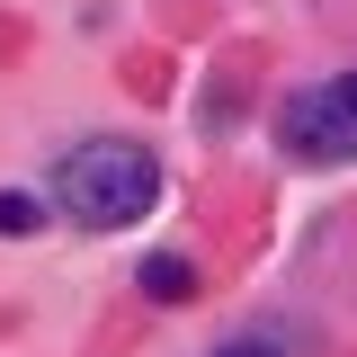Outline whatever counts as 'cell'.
I'll return each mask as SVG.
<instances>
[{"label":"cell","instance_id":"1","mask_svg":"<svg viewBox=\"0 0 357 357\" xmlns=\"http://www.w3.org/2000/svg\"><path fill=\"white\" fill-rule=\"evenodd\" d=\"M54 197L89 232H126V223H143L161 206V161L143 143H72L63 170H54Z\"/></svg>","mask_w":357,"mask_h":357},{"label":"cell","instance_id":"2","mask_svg":"<svg viewBox=\"0 0 357 357\" xmlns=\"http://www.w3.org/2000/svg\"><path fill=\"white\" fill-rule=\"evenodd\" d=\"M277 143L295 161H357V72H331V81L295 89L277 107Z\"/></svg>","mask_w":357,"mask_h":357},{"label":"cell","instance_id":"3","mask_svg":"<svg viewBox=\"0 0 357 357\" xmlns=\"http://www.w3.org/2000/svg\"><path fill=\"white\" fill-rule=\"evenodd\" d=\"M134 286H143L152 304H188V295H197V268L178 259V250H152V259L134 268Z\"/></svg>","mask_w":357,"mask_h":357},{"label":"cell","instance_id":"4","mask_svg":"<svg viewBox=\"0 0 357 357\" xmlns=\"http://www.w3.org/2000/svg\"><path fill=\"white\" fill-rule=\"evenodd\" d=\"M36 197H27V188H0V241H18V232H36Z\"/></svg>","mask_w":357,"mask_h":357},{"label":"cell","instance_id":"5","mask_svg":"<svg viewBox=\"0 0 357 357\" xmlns=\"http://www.w3.org/2000/svg\"><path fill=\"white\" fill-rule=\"evenodd\" d=\"M206 357H268V349H250V340H232V349H206Z\"/></svg>","mask_w":357,"mask_h":357}]
</instances>
